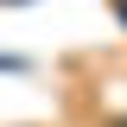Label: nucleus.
<instances>
[{"label": "nucleus", "mask_w": 127, "mask_h": 127, "mask_svg": "<svg viewBox=\"0 0 127 127\" xmlns=\"http://www.w3.org/2000/svg\"><path fill=\"white\" fill-rule=\"evenodd\" d=\"M114 13H121V26H127V0H114Z\"/></svg>", "instance_id": "1"}]
</instances>
